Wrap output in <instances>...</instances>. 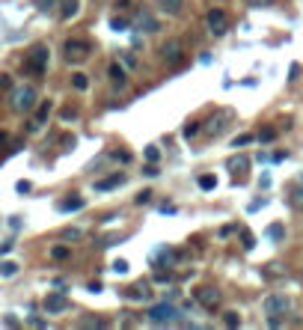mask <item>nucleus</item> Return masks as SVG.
<instances>
[{
  "label": "nucleus",
  "instance_id": "obj_24",
  "mask_svg": "<svg viewBox=\"0 0 303 330\" xmlns=\"http://www.w3.org/2000/svg\"><path fill=\"white\" fill-rule=\"evenodd\" d=\"M199 188H202V191H214V188H217V179H214V176H199Z\"/></svg>",
  "mask_w": 303,
  "mask_h": 330
},
{
  "label": "nucleus",
  "instance_id": "obj_39",
  "mask_svg": "<svg viewBox=\"0 0 303 330\" xmlns=\"http://www.w3.org/2000/svg\"><path fill=\"white\" fill-rule=\"evenodd\" d=\"M36 3H39L42 12H51V9H54V0H36Z\"/></svg>",
  "mask_w": 303,
  "mask_h": 330
},
{
  "label": "nucleus",
  "instance_id": "obj_5",
  "mask_svg": "<svg viewBox=\"0 0 303 330\" xmlns=\"http://www.w3.org/2000/svg\"><path fill=\"white\" fill-rule=\"evenodd\" d=\"M262 310H265V316L277 319V316H286V313L292 310V301H289V295L274 292V295H268V298L262 301Z\"/></svg>",
  "mask_w": 303,
  "mask_h": 330
},
{
  "label": "nucleus",
  "instance_id": "obj_25",
  "mask_svg": "<svg viewBox=\"0 0 303 330\" xmlns=\"http://www.w3.org/2000/svg\"><path fill=\"white\" fill-rule=\"evenodd\" d=\"M223 325H226V328H238V325H241V316H238V313H223Z\"/></svg>",
  "mask_w": 303,
  "mask_h": 330
},
{
  "label": "nucleus",
  "instance_id": "obj_36",
  "mask_svg": "<svg viewBox=\"0 0 303 330\" xmlns=\"http://www.w3.org/2000/svg\"><path fill=\"white\" fill-rule=\"evenodd\" d=\"M268 235H271L274 241H280V238H283L286 232H283V226H271V229H268Z\"/></svg>",
  "mask_w": 303,
  "mask_h": 330
},
{
  "label": "nucleus",
  "instance_id": "obj_15",
  "mask_svg": "<svg viewBox=\"0 0 303 330\" xmlns=\"http://www.w3.org/2000/svg\"><path fill=\"white\" fill-rule=\"evenodd\" d=\"M119 185H125V173H113V176H107V179H98V182H95V191H113V188H119Z\"/></svg>",
  "mask_w": 303,
  "mask_h": 330
},
{
  "label": "nucleus",
  "instance_id": "obj_16",
  "mask_svg": "<svg viewBox=\"0 0 303 330\" xmlns=\"http://www.w3.org/2000/svg\"><path fill=\"white\" fill-rule=\"evenodd\" d=\"M125 295H128L131 301H146V298H149L152 292H149V283H137V286H131V289H128Z\"/></svg>",
  "mask_w": 303,
  "mask_h": 330
},
{
  "label": "nucleus",
  "instance_id": "obj_33",
  "mask_svg": "<svg viewBox=\"0 0 303 330\" xmlns=\"http://www.w3.org/2000/svg\"><path fill=\"white\" fill-rule=\"evenodd\" d=\"M80 328H104V322L101 319H83V322H77Z\"/></svg>",
  "mask_w": 303,
  "mask_h": 330
},
{
  "label": "nucleus",
  "instance_id": "obj_43",
  "mask_svg": "<svg viewBox=\"0 0 303 330\" xmlns=\"http://www.w3.org/2000/svg\"><path fill=\"white\" fill-rule=\"evenodd\" d=\"M116 6H119V9H122V12H128V9H131V0H119V3H116Z\"/></svg>",
  "mask_w": 303,
  "mask_h": 330
},
{
  "label": "nucleus",
  "instance_id": "obj_26",
  "mask_svg": "<svg viewBox=\"0 0 303 330\" xmlns=\"http://www.w3.org/2000/svg\"><path fill=\"white\" fill-rule=\"evenodd\" d=\"M119 60H122L128 68H134V66H137V57H134L131 51H119Z\"/></svg>",
  "mask_w": 303,
  "mask_h": 330
},
{
  "label": "nucleus",
  "instance_id": "obj_45",
  "mask_svg": "<svg viewBox=\"0 0 303 330\" xmlns=\"http://www.w3.org/2000/svg\"><path fill=\"white\" fill-rule=\"evenodd\" d=\"M0 143H6V134H0Z\"/></svg>",
  "mask_w": 303,
  "mask_h": 330
},
{
  "label": "nucleus",
  "instance_id": "obj_17",
  "mask_svg": "<svg viewBox=\"0 0 303 330\" xmlns=\"http://www.w3.org/2000/svg\"><path fill=\"white\" fill-rule=\"evenodd\" d=\"M77 12H80V3H77V0H62V3H60V18L68 21V18H74Z\"/></svg>",
  "mask_w": 303,
  "mask_h": 330
},
{
  "label": "nucleus",
  "instance_id": "obj_4",
  "mask_svg": "<svg viewBox=\"0 0 303 330\" xmlns=\"http://www.w3.org/2000/svg\"><path fill=\"white\" fill-rule=\"evenodd\" d=\"M89 54H92V45L86 39H65V45H62L65 63H83Z\"/></svg>",
  "mask_w": 303,
  "mask_h": 330
},
{
  "label": "nucleus",
  "instance_id": "obj_21",
  "mask_svg": "<svg viewBox=\"0 0 303 330\" xmlns=\"http://www.w3.org/2000/svg\"><path fill=\"white\" fill-rule=\"evenodd\" d=\"M196 134H199V122H187V125L182 128V137H184V140H190V137H196Z\"/></svg>",
  "mask_w": 303,
  "mask_h": 330
},
{
  "label": "nucleus",
  "instance_id": "obj_12",
  "mask_svg": "<svg viewBox=\"0 0 303 330\" xmlns=\"http://www.w3.org/2000/svg\"><path fill=\"white\" fill-rule=\"evenodd\" d=\"M51 110H54V104L51 101H39V110H36V116H33V122L27 125V131H39L45 122H48V116H51Z\"/></svg>",
  "mask_w": 303,
  "mask_h": 330
},
{
  "label": "nucleus",
  "instance_id": "obj_1",
  "mask_svg": "<svg viewBox=\"0 0 303 330\" xmlns=\"http://www.w3.org/2000/svg\"><path fill=\"white\" fill-rule=\"evenodd\" d=\"M9 107H12V113H33L36 107H39V89L33 86V83H21V86H12V92H9Z\"/></svg>",
  "mask_w": 303,
  "mask_h": 330
},
{
  "label": "nucleus",
  "instance_id": "obj_31",
  "mask_svg": "<svg viewBox=\"0 0 303 330\" xmlns=\"http://www.w3.org/2000/svg\"><path fill=\"white\" fill-rule=\"evenodd\" d=\"M110 271H113V274H128V262H125V259H116V262L110 265Z\"/></svg>",
  "mask_w": 303,
  "mask_h": 330
},
{
  "label": "nucleus",
  "instance_id": "obj_23",
  "mask_svg": "<svg viewBox=\"0 0 303 330\" xmlns=\"http://www.w3.org/2000/svg\"><path fill=\"white\" fill-rule=\"evenodd\" d=\"M15 274H18L15 262H0V277H15Z\"/></svg>",
  "mask_w": 303,
  "mask_h": 330
},
{
  "label": "nucleus",
  "instance_id": "obj_41",
  "mask_svg": "<svg viewBox=\"0 0 303 330\" xmlns=\"http://www.w3.org/2000/svg\"><path fill=\"white\" fill-rule=\"evenodd\" d=\"M15 188H18V194H27V191H30V182H18Z\"/></svg>",
  "mask_w": 303,
  "mask_h": 330
},
{
  "label": "nucleus",
  "instance_id": "obj_3",
  "mask_svg": "<svg viewBox=\"0 0 303 330\" xmlns=\"http://www.w3.org/2000/svg\"><path fill=\"white\" fill-rule=\"evenodd\" d=\"M48 57H51V51H48V45H36L30 54H27V63H24V71H30V74H45L48 71Z\"/></svg>",
  "mask_w": 303,
  "mask_h": 330
},
{
  "label": "nucleus",
  "instance_id": "obj_2",
  "mask_svg": "<svg viewBox=\"0 0 303 330\" xmlns=\"http://www.w3.org/2000/svg\"><path fill=\"white\" fill-rule=\"evenodd\" d=\"M146 316H149V325H155V328H173V325H182V313H179L173 304H167V301L155 304Z\"/></svg>",
  "mask_w": 303,
  "mask_h": 330
},
{
  "label": "nucleus",
  "instance_id": "obj_35",
  "mask_svg": "<svg viewBox=\"0 0 303 330\" xmlns=\"http://www.w3.org/2000/svg\"><path fill=\"white\" fill-rule=\"evenodd\" d=\"M62 238H65V241H77V238H80V229H62Z\"/></svg>",
  "mask_w": 303,
  "mask_h": 330
},
{
  "label": "nucleus",
  "instance_id": "obj_20",
  "mask_svg": "<svg viewBox=\"0 0 303 330\" xmlns=\"http://www.w3.org/2000/svg\"><path fill=\"white\" fill-rule=\"evenodd\" d=\"M71 86H74L77 92H83V89L89 86V77H86L83 71H77V74H71Z\"/></svg>",
  "mask_w": 303,
  "mask_h": 330
},
{
  "label": "nucleus",
  "instance_id": "obj_34",
  "mask_svg": "<svg viewBox=\"0 0 303 330\" xmlns=\"http://www.w3.org/2000/svg\"><path fill=\"white\" fill-rule=\"evenodd\" d=\"M274 137H277V131H274V128H265V131L259 134V140H262V143H271Z\"/></svg>",
  "mask_w": 303,
  "mask_h": 330
},
{
  "label": "nucleus",
  "instance_id": "obj_32",
  "mask_svg": "<svg viewBox=\"0 0 303 330\" xmlns=\"http://www.w3.org/2000/svg\"><path fill=\"white\" fill-rule=\"evenodd\" d=\"M277 0H247V6L250 9H268V6H274Z\"/></svg>",
  "mask_w": 303,
  "mask_h": 330
},
{
  "label": "nucleus",
  "instance_id": "obj_18",
  "mask_svg": "<svg viewBox=\"0 0 303 330\" xmlns=\"http://www.w3.org/2000/svg\"><path fill=\"white\" fill-rule=\"evenodd\" d=\"M86 205V199L83 197H74V199H62L60 202V211H80Z\"/></svg>",
  "mask_w": 303,
  "mask_h": 330
},
{
  "label": "nucleus",
  "instance_id": "obj_38",
  "mask_svg": "<svg viewBox=\"0 0 303 330\" xmlns=\"http://www.w3.org/2000/svg\"><path fill=\"white\" fill-rule=\"evenodd\" d=\"M27 325H33V328H48V322H45V319H36V316L27 319Z\"/></svg>",
  "mask_w": 303,
  "mask_h": 330
},
{
  "label": "nucleus",
  "instance_id": "obj_44",
  "mask_svg": "<svg viewBox=\"0 0 303 330\" xmlns=\"http://www.w3.org/2000/svg\"><path fill=\"white\" fill-rule=\"evenodd\" d=\"M9 250H12V244H9V241H6V244H0V253H9Z\"/></svg>",
  "mask_w": 303,
  "mask_h": 330
},
{
  "label": "nucleus",
  "instance_id": "obj_40",
  "mask_svg": "<svg viewBox=\"0 0 303 330\" xmlns=\"http://www.w3.org/2000/svg\"><path fill=\"white\" fill-rule=\"evenodd\" d=\"M113 158H116V161H122V164H128V161H131V155H128V152H113Z\"/></svg>",
  "mask_w": 303,
  "mask_h": 330
},
{
  "label": "nucleus",
  "instance_id": "obj_11",
  "mask_svg": "<svg viewBox=\"0 0 303 330\" xmlns=\"http://www.w3.org/2000/svg\"><path fill=\"white\" fill-rule=\"evenodd\" d=\"M232 119V113L229 110H220L217 116H211L208 119V125H205V134L208 137H217V134H223V128H226V122Z\"/></svg>",
  "mask_w": 303,
  "mask_h": 330
},
{
  "label": "nucleus",
  "instance_id": "obj_14",
  "mask_svg": "<svg viewBox=\"0 0 303 330\" xmlns=\"http://www.w3.org/2000/svg\"><path fill=\"white\" fill-rule=\"evenodd\" d=\"M155 6H158V12H164V15H182V9H184V0H155Z\"/></svg>",
  "mask_w": 303,
  "mask_h": 330
},
{
  "label": "nucleus",
  "instance_id": "obj_27",
  "mask_svg": "<svg viewBox=\"0 0 303 330\" xmlns=\"http://www.w3.org/2000/svg\"><path fill=\"white\" fill-rule=\"evenodd\" d=\"M241 241H244V244H241L244 250H253V247H256V238H253V232H247V229L241 232Z\"/></svg>",
  "mask_w": 303,
  "mask_h": 330
},
{
  "label": "nucleus",
  "instance_id": "obj_7",
  "mask_svg": "<svg viewBox=\"0 0 303 330\" xmlns=\"http://www.w3.org/2000/svg\"><path fill=\"white\" fill-rule=\"evenodd\" d=\"M205 27H208L211 36H223L229 30V15L223 9H208L205 12Z\"/></svg>",
  "mask_w": 303,
  "mask_h": 330
},
{
  "label": "nucleus",
  "instance_id": "obj_28",
  "mask_svg": "<svg viewBox=\"0 0 303 330\" xmlns=\"http://www.w3.org/2000/svg\"><path fill=\"white\" fill-rule=\"evenodd\" d=\"M110 27H113V30H116V33H122V30H128V21H125V18H119V15H116V18H110Z\"/></svg>",
  "mask_w": 303,
  "mask_h": 330
},
{
  "label": "nucleus",
  "instance_id": "obj_10",
  "mask_svg": "<svg viewBox=\"0 0 303 330\" xmlns=\"http://www.w3.org/2000/svg\"><path fill=\"white\" fill-rule=\"evenodd\" d=\"M193 298H196V304H202V310H208V313H214V310L220 307V301H223L220 292H217V289H208V286H205V289H196Z\"/></svg>",
  "mask_w": 303,
  "mask_h": 330
},
{
  "label": "nucleus",
  "instance_id": "obj_13",
  "mask_svg": "<svg viewBox=\"0 0 303 330\" xmlns=\"http://www.w3.org/2000/svg\"><path fill=\"white\" fill-rule=\"evenodd\" d=\"M107 74H110V83H113V86H119V89H125V86H128V71H125L119 63H110Z\"/></svg>",
  "mask_w": 303,
  "mask_h": 330
},
{
  "label": "nucleus",
  "instance_id": "obj_19",
  "mask_svg": "<svg viewBox=\"0 0 303 330\" xmlns=\"http://www.w3.org/2000/svg\"><path fill=\"white\" fill-rule=\"evenodd\" d=\"M68 256H71V247H65V244H57V247H51V259L62 262V259H68Z\"/></svg>",
  "mask_w": 303,
  "mask_h": 330
},
{
  "label": "nucleus",
  "instance_id": "obj_6",
  "mask_svg": "<svg viewBox=\"0 0 303 330\" xmlns=\"http://www.w3.org/2000/svg\"><path fill=\"white\" fill-rule=\"evenodd\" d=\"M184 42L182 39H167L164 45H161V60L167 63V66H179L182 60H184Z\"/></svg>",
  "mask_w": 303,
  "mask_h": 330
},
{
  "label": "nucleus",
  "instance_id": "obj_37",
  "mask_svg": "<svg viewBox=\"0 0 303 330\" xmlns=\"http://www.w3.org/2000/svg\"><path fill=\"white\" fill-rule=\"evenodd\" d=\"M250 140H253V137H250V134H241V137H235V149H238V146H247V143H250Z\"/></svg>",
  "mask_w": 303,
  "mask_h": 330
},
{
  "label": "nucleus",
  "instance_id": "obj_29",
  "mask_svg": "<svg viewBox=\"0 0 303 330\" xmlns=\"http://www.w3.org/2000/svg\"><path fill=\"white\" fill-rule=\"evenodd\" d=\"M158 158H161L158 146H146V161H149V164H158Z\"/></svg>",
  "mask_w": 303,
  "mask_h": 330
},
{
  "label": "nucleus",
  "instance_id": "obj_42",
  "mask_svg": "<svg viewBox=\"0 0 303 330\" xmlns=\"http://www.w3.org/2000/svg\"><path fill=\"white\" fill-rule=\"evenodd\" d=\"M143 173H146V176H158V167H155V164H149V167H146Z\"/></svg>",
  "mask_w": 303,
  "mask_h": 330
},
{
  "label": "nucleus",
  "instance_id": "obj_8",
  "mask_svg": "<svg viewBox=\"0 0 303 330\" xmlns=\"http://www.w3.org/2000/svg\"><path fill=\"white\" fill-rule=\"evenodd\" d=\"M71 307V301L62 295V292H48L45 295V313L48 316H60V313H65Z\"/></svg>",
  "mask_w": 303,
  "mask_h": 330
},
{
  "label": "nucleus",
  "instance_id": "obj_9",
  "mask_svg": "<svg viewBox=\"0 0 303 330\" xmlns=\"http://www.w3.org/2000/svg\"><path fill=\"white\" fill-rule=\"evenodd\" d=\"M131 27H134V30H143V33H158V30H161L158 18H155V15H149L146 9L134 12V18H131Z\"/></svg>",
  "mask_w": 303,
  "mask_h": 330
},
{
  "label": "nucleus",
  "instance_id": "obj_22",
  "mask_svg": "<svg viewBox=\"0 0 303 330\" xmlns=\"http://www.w3.org/2000/svg\"><path fill=\"white\" fill-rule=\"evenodd\" d=\"M247 167H250V161H247V158H232V161H229V170H238V173H247Z\"/></svg>",
  "mask_w": 303,
  "mask_h": 330
},
{
  "label": "nucleus",
  "instance_id": "obj_30",
  "mask_svg": "<svg viewBox=\"0 0 303 330\" xmlns=\"http://www.w3.org/2000/svg\"><path fill=\"white\" fill-rule=\"evenodd\" d=\"M149 202H152V191H143L134 197V205H149Z\"/></svg>",
  "mask_w": 303,
  "mask_h": 330
}]
</instances>
